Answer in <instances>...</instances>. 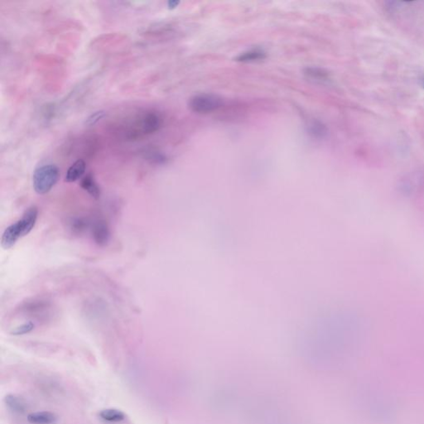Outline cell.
<instances>
[{
	"label": "cell",
	"mask_w": 424,
	"mask_h": 424,
	"mask_svg": "<svg viewBox=\"0 0 424 424\" xmlns=\"http://www.w3.org/2000/svg\"><path fill=\"white\" fill-rule=\"evenodd\" d=\"M266 57V52L262 49H252L248 52H243L239 56H237V62L240 63H252L256 60H263Z\"/></svg>",
	"instance_id": "11"
},
{
	"label": "cell",
	"mask_w": 424,
	"mask_h": 424,
	"mask_svg": "<svg viewBox=\"0 0 424 424\" xmlns=\"http://www.w3.org/2000/svg\"><path fill=\"white\" fill-rule=\"evenodd\" d=\"M80 187L86 192H88L94 198H99V195H100V189H99V186L95 181L92 174H87L85 177H82V181H80Z\"/></svg>",
	"instance_id": "9"
},
{
	"label": "cell",
	"mask_w": 424,
	"mask_h": 424,
	"mask_svg": "<svg viewBox=\"0 0 424 424\" xmlns=\"http://www.w3.org/2000/svg\"><path fill=\"white\" fill-rule=\"evenodd\" d=\"M86 164L84 160L78 159L75 161L67 170L65 181L67 183H75L82 178L86 172Z\"/></svg>",
	"instance_id": "8"
},
{
	"label": "cell",
	"mask_w": 424,
	"mask_h": 424,
	"mask_svg": "<svg viewBox=\"0 0 424 424\" xmlns=\"http://www.w3.org/2000/svg\"><path fill=\"white\" fill-rule=\"evenodd\" d=\"M164 125V117L156 110H140L117 125V134L125 140H138L157 133Z\"/></svg>",
	"instance_id": "1"
},
{
	"label": "cell",
	"mask_w": 424,
	"mask_h": 424,
	"mask_svg": "<svg viewBox=\"0 0 424 424\" xmlns=\"http://www.w3.org/2000/svg\"><path fill=\"white\" fill-rule=\"evenodd\" d=\"M38 217V210L37 207L28 208L20 220L14 222L5 229L1 238V246L5 250H9L13 247L17 240L28 235L33 230Z\"/></svg>",
	"instance_id": "2"
},
{
	"label": "cell",
	"mask_w": 424,
	"mask_h": 424,
	"mask_svg": "<svg viewBox=\"0 0 424 424\" xmlns=\"http://www.w3.org/2000/svg\"><path fill=\"white\" fill-rule=\"evenodd\" d=\"M224 105L221 97L214 94H198L191 97L188 106L192 112L206 114L215 112Z\"/></svg>",
	"instance_id": "4"
},
{
	"label": "cell",
	"mask_w": 424,
	"mask_h": 424,
	"mask_svg": "<svg viewBox=\"0 0 424 424\" xmlns=\"http://www.w3.org/2000/svg\"><path fill=\"white\" fill-rule=\"evenodd\" d=\"M5 403L7 408L13 414H24L28 410V403L24 398L16 394H8L5 398Z\"/></svg>",
	"instance_id": "6"
},
{
	"label": "cell",
	"mask_w": 424,
	"mask_h": 424,
	"mask_svg": "<svg viewBox=\"0 0 424 424\" xmlns=\"http://www.w3.org/2000/svg\"><path fill=\"white\" fill-rule=\"evenodd\" d=\"M60 178V170L55 164H45L33 172L32 187L38 195H45L54 188Z\"/></svg>",
	"instance_id": "3"
},
{
	"label": "cell",
	"mask_w": 424,
	"mask_h": 424,
	"mask_svg": "<svg viewBox=\"0 0 424 424\" xmlns=\"http://www.w3.org/2000/svg\"><path fill=\"white\" fill-rule=\"evenodd\" d=\"M35 328V324L32 321H28V322L24 323L22 325L18 326L17 328L12 330L10 332L11 335L13 336H23L25 334L30 333Z\"/></svg>",
	"instance_id": "15"
},
{
	"label": "cell",
	"mask_w": 424,
	"mask_h": 424,
	"mask_svg": "<svg viewBox=\"0 0 424 424\" xmlns=\"http://www.w3.org/2000/svg\"><path fill=\"white\" fill-rule=\"evenodd\" d=\"M146 160L153 164H164L167 161L166 156L155 149H149L145 152Z\"/></svg>",
	"instance_id": "13"
},
{
	"label": "cell",
	"mask_w": 424,
	"mask_h": 424,
	"mask_svg": "<svg viewBox=\"0 0 424 424\" xmlns=\"http://www.w3.org/2000/svg\"><path fill=\"white\" fill-rule=\"evenodd\" d=\"M179 4H180V2H178V1H169L168 3V8L169 9H176Z\"/></svg>",
	"instance_id": "18"
},
{
	"label": "cell",
	"mask_w": 424,
	"mask_h": 424,
	"mask_svg": "<svg viewBox=\"0 0 424 424\" xmlns=\"http://www.w3.org/2000/svg\"><path fill=\"white\" fill-rule=\"evenodd\" d=\"M309 131L314 138H322L328 134V129L325 127V125L320 122H312L309 126Z\"/></svg>",
	"instance_id": "14"
},
{
	"label": "cell",
	"mask_w": 424,
	"mask_h": 424,
	"mask_svg": "<svg viewBox=\"0 0 424 424\" xmlns=\"http://www.w3.org/2000/svg\"><path fill=\"white\" fill-rule=\"evenodd\" d=\"M87 226H88V223L82 218H75L70 222V228H71V231H73L74 233H77V234H80V233L86 231Z\"/></svg>",
	"instance_id": "16"
},
{
	"label": "cell",
	"mask_w": 424,
	"mask_h": 424,
	"mask_svg": "<svg viewBox=\"0 0 424 424\" xmlns=\"http://www.w3.org/2000/svg\"><path fill=\"white\" fill-rule=\"evenodd\" d=\"M304 74L308 78L314 80H325L328 78V74L327 71H324L318 67H308L304 70Z\"/></svg>",
	"instance_id": "12"
},
{
	"label": "cell",
	"mask_w": 424,
	"mask_h": 424,
	"mask_svg": "<svg viewBox=\"0 0 424 424\" xmlns=\"http://www.w3.org/2000/svg\"><path fill=\"white\" fill-rule=\"evenodd\" d=\"M99 418L108 422H122L126 418L125 413L116 409H103L99 413Z\"/></svg>",
	"instance_id": "10"
},
{
	"label": "cell",
	"mask_w": 424,
	"mask_h": 424,
	"mask_svg": "<svg viewBox=\"0 0 424 424\" xmlns=\"http://www.w3.org/2000/svg\"><path fill=\"white\" fill-rule=\"evenodd\" d=\"M27 420L31 424H56L58 417L52 412H35L28 414Z\"/></svg>",
	"instance_id": "7"
},
{
	"label": "cell",
	"mask_w": 424,
	"mask_h": 424,
	"mask_svg": "<svg viewBox=\"0 0 424 424\" xmlns=\"http://www.w3.org/2000/svg\"><path fill=\"white\" fill-rule=\"evenodd\" d=\"M92 237L95 243L99 246H105L110 240V233L107 224L103 220L94 222L91 228Z\"/></svg>",
	"instance_id": "5"
},
{
	"label": "cell",
	"mask_w": 424,
	"mask_h": 424,
	"mask_svg": "<svg viewBox=\"0 0 424 424\" xmlns=\"http://www.w3.org/2000/svg\"><path fill=\"white\" fill-rule=\"evenodd\" d=\"M106 116V112L105 110H97L92 114H90L87 118H86L85 124L87 126H94L97 123H99V121L103 119Z\"/></svg>",
	"instance_id": "17"
}]
</instances>
